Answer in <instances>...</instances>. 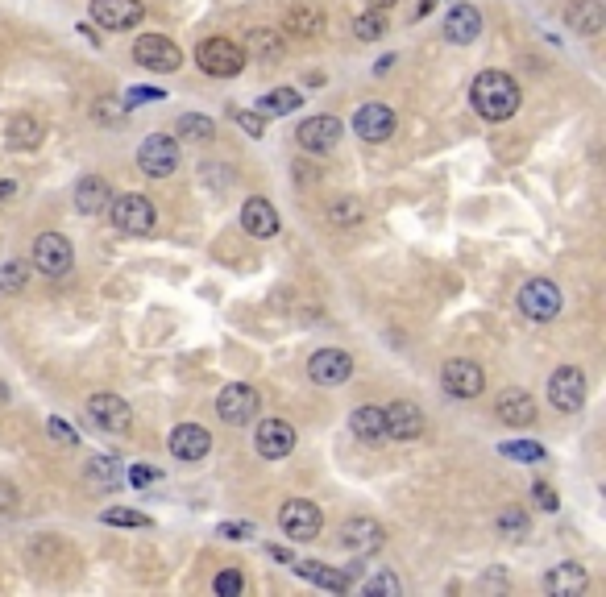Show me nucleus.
Masks as SVG:
<instances>
[{
	"label": "nucleus",
	"mask_w": 606,
	"mask_h": 597,
	"mask_svg": "<svg viewBox=\"0 0 606 597\" xmlns=\"http://www.w3.org/2000/svg\"><path fill=\"white\" fill-rule=\"evenodd\" d=\"M349 374H353V357L341 349H320L308 361V378L316 386H341V382H349Z\"/></svg>",
	"instance_id": "15"
},
{
	"label": "nucleus",
	"mask_w": 606,
	"mask_h": 597,
	"mask_svg": "<svg viewBox=\"0 0 606 597\" xmlns=\"http://www.w3.org/2000/svg\"><path fill=\"white\" fill-rule=\"evenodd\" d=\"M129 104H154V100H167L158 88H129V96H125Z\"/></svg>",
	"instance_id": "47"
},
{
	"label": "nucleus",
	"mask_w": 606,
	"mask_h": 597,
	"mask_svg": "<svg viewBox=\"0 0 606 597\" xmlns=\"http://www.w3.org/2000/svg\"><path fill=\"white\" fill-rule=\"evenodd\" d=\"M391 5H399V0H370V9H391Z\"/></svg>",
	"instance_id": "53"
},
{
	"label": "nucleus",
	"mask_w": 606,
	"mask_h": 597,
	"mask_svg": "<svg viewBox=\"0 0 606 597\" xmlns=\"http://www.w3.org/2000/svg\"><path fill=\"white\" fill-rule=\"evenodd\" d=\"M303 100H299V92L295 88H274V92H266L262 100H258V112L262 117H287V112H295Z\"/></svg>",
	"instance_id": "33"
},
{
	"label": "nucleus",
	"mask_w": 606,
	"mask_h": 597,
	"mask_svg": "<svg viewBox=\"0 0 606 597\" xmlns=\"http://www.w3.org/2000/svg\"><path fill=\"white\" fill-rule=\"evenodd\" d=\"M391 67H395V54H387V59H382V63H378V67H374V71H378V75H387V71H391Z\"/></svg>",
	"instance_id": "51"
},
{
	"label": "nucleus",
	"mask_w": 606,
	"mask_h": 597,
	"mask_svg": "<svg viewBox=\"0 0 606 597\" xmlns=\"http://www.w3.org/2000/svg\"><path fill=\"white\" fill-rule=\"evenodd\" d=\"M565 21H569L573 34L598 38L602 25H606V9H602V0H573V5L565 9Z\"/></svg>",
	"instance_id": "23"
},
{
	"label": "nucleus",
	"mask_w": 606,
	"mask_h": 597,
	"mask_svg": "<svg viewBox=\"0 0 606 597\" xmlns=\"http://www.w3.org/2000/svg\"><path fill=\"white\" fill-rule=\"evenodd\" d=\"M129 481H133V486H150V481H158V473L146 469V465H133V469H129Z\"/></svg>",
	"instance_id": "49"
},
{
	"label": "nucleus",
	"mask_w": 606,
	"mask_h": 597,
	"mask_svg": "<svg viewBox=\"0 0 606 597\" xmlns=\"http://www.w3.org/2000/svg\"><path fill=\"white\" fill-rule=\"evenodd\" d=\"M88 415L100 423L104 432H117V436H125L133 428V411H129V403L121 394H92L88 398Z\"/></svg>",
	"instance_id": "13"
},
{
	"label": "nucleus",
	"mask_w": 606,
	"mask_h": 597,
	"mask_svg": "<svg viewBox=\"0 0 606 597\" xmlns=\"http://www.w3.org/2000/svg\"><path fill=\"white\" fill-rule=\"evenodd\" d=\"M88 473H92V481H100V486H108V490L121 486V461L117 457H96Z\"/></svg>",
	"instance_id": "36"
},
{
	"label": "nucleus",
	"mask_w": 606,
	"mask_h": 597,
	"mask_svg": "<svg viewBox=\"0 0 606 597\" xmlns=\"http://www.w3.org/2000/svg\"><path fill=\"white\" fill-rule=\"evenodd\" d=\"M137 166H142L150 179H167V175H175V166H179V137H171V133H154V137H146L142 150H137Z\"/></svg>",
	"instance_id": "5"
},
{
	"label": "nucleus",
	"mask_w": 606,
	"mask_h": 597,
	"mask_svg": "<svg viewBox=\"0 0 606 597\" xmlns=\"http://www.w3.org/2000/svg\"><path fill=\"white\" fill-rule=\"evenodd\" d=\"M30 262H34L46 278H63V274L71 270V245H67V237L42 233V237L34 241V249H30Z\"/></svg>",
	"instance_id": "12"
},
{
	"label": "nucleus",
	"mask_w": 606,
	"mask_h": 597,
	"mask_svg": "<svg viewBox=\"0 0 606 597\" xmlns=\"http://www.w3.org/2000/svg\"><path fill=\"white\" fill-rule=\"evenodd\" d=\"M212 593H220V597H241V593H245V577L229 568V573H220V577L212 581Z\"/></svg>",
	"instance_id": "40"
},
{
	"label": "nucleus",
	"mask_w": 606,
	"mask_h": 597,
	"mask_svg": "<svg viewBox=\"0 0 606 597\" xmlns=\"http://www.w3.org/2000/svg\"><path fill=\"white\" fill-rule=\"evenodd\" d=\"M291 568H295V577H303L308 585H320V589H328V593H345V589H349V577L337 573V568L320 564V560H303V564L291 560Z\"/></svg>",
	"instance_id": "28"
},
{
	"label": "nucleus",
	"mask_w": 606,
	"mask_h": 597,
	"mask_svg": "<svg viewBox=\"0 0 606 597\" xmlns=\"http://www.w3.org/2000/svg\"><path fill=\"white\" fill-rule=\"evenodd\" d=\"M353 129L362 133L366 141H387L395 133V112L387 104H362L353 117Z\"/></svg>",
	"instance_id": "22"
},
{
	"label": "nucleus",
	"mask_w": 606,
	"mask_h": 597,
	"mask_svg": "<svg viewBox=\"0 0 606 597\" xmlns=\"http://www.w3.org/2000/svg\"><path fill=\"white\" fill-rule=\"evenodd\" d=\"M499 452H503V457H511V461H544V448L532 444V440H511Z\"/></svg>",
	"instance_id": "38"
},
{
	"label": "nucleus",
	"mask_w": 606,
	"mask_h": 597,
	"mask_svg": "<svg viewBox=\"0 0 606 597\" xmlns=\"http://www.w3.org/2000/svg\"><path fill=\"white\" fill-rule=\"evenodd\" d=\"M46 432H50L54 440H59V444H79V436L67 428V423H63L59 415H50V419H46Z\"/></svg>",
	"instance_id": "46"
},
{
	"label": "nucleus",
	"mask_w": 606,
	"mask_h": 597,
	"mask_svg": "<svg viewBox=\"0 0 606 597\" xmlns=\"http://www.w3.org/2000/svg\"><path fill=\"white\" fill-rule=\"evenodd\" d=\"M245 50H250L254 59H262V63H279L283 54H287V42H283L279 30H266V25H258V30L245 34Z\"/></svg>",
	"instance_id": "29"
},
{
	"label": "nucleus",
	"mask_w": 606,
	"mask_h": 597,
	"mask_svg": "<svg viewBox=\"0 0 606 597\" xmlns=\"http://www.w3.org/2000/svg\"><path fill=\"white\" fill-rule=\"evenodd\" d=\"M254 444H258V452L266 461H283L295 448V428L287 419H262L258 432H254Z\"/></svg>",
	"instance_id": "14"
},
{
	"label": "nucleus",
	"mask_w": 606,
	"mask_h": 597,
	"mask_svg": "<svg viewBox=\"0 0 606 597\" xmlns=\"http://www.w3.org/2000/svg\"><path fill=\"white\" fill-rule=\"evenodd\" d=\"M258 407H262V394L254 386H245V382L225 386V390H220V398H216V411H220V419H225V423H250L258 415Z\"/></svg>",
	"instance_id": "9"
},
{
	"label": "nucleus",
	"mask_w": 606,
	"mask_h": 597,
	"mask_svg": "<svg viewBox=\"0 0 606 597\" xmlns=\"http://www.w3.org/2000/svg\"><path fill=\"white\" fill-rule=\"evenodd\" d=\"M13 195H17V183H13V179H5V183H0V199H5V204H9Z\"/></svg>",
	"instance_id": "50"
},
{
	"label": "nucleus",
	"mask_w": 606,
	"mask_h": 597,
	"mask_svg": "<svg viewBox=\"0 0 606 597\" xmlns=\"http://www.w3.org/2000/svg\"><path fill=\"white\" fill-rule=\"evenodd\" d=\"M366 593H387V597H399V593H403V585H399V577H391V573H374V577L366 581Z\"/></svg>",
	"instance_id": "43"
},
{
	"label": "nucleus",
	"mask_w": 606,
	"mask_h": 597,
	"mask_svg": "<svg viewBox=\"0 0 606 597\" xmlns=\"http://www.w3.org/2000/svg\"><path fill=\"white\" fill-rule=\"evenodd\" d=\"M175 133H179L183 141H212V133H216V125H212L208 117H200V112H187V117H179V125H175Z\"/></svg>",
	"instance_id": "34"
},
{
	"label": "nucleus",
	"mask_w": 606,
	"mask_h": 597,
	"mask_svg": "<svg viewBox=\"0 0 606 597\" xmlns=\"http://www.w3.org/2000/svg\"><path fill=\"white\" fill-rule=\"evenodd\" d=\"M196 63L212 79H233V75L245 71V50L229 38H208V42L196 46Z\"/></svg>",
	"instance_id": "2"
},
{
	"label": "nucleus",
	"mask_w": 606,
	"mask_h": 597,
	"mask_svg": "<svg viewBox=\"0 0 606 597\" xmlns=\"http://www.w3.org/2000/svg\"><path fill=\"white\" fill-rule=\"evenodd\" d=\"M341 121L337 117H308L299 129H295V141L308 154H333L337 146H341Z\"/></svg>",
	"instance_id": "10"
},
{
	"label": "nucleus",
	"mask_w": 606,
	"mask_h": 597,
	"mask_svg": "<svg viewBox=\"0 0 606 597\" xmlns=\"http://www.w3.org/2000/svg\"><path fill=\"white\" fill-rule=\"evenodd\" d=\"M241 229L250 237H258V241H270L274 233H279V212H274L270 199H262V195L245 199L241 204Z\"/></svg>",
	"instance_id": "19"
},
{
	"label": "nucleus",
	"mask_w": 606,
	"mask_h": 597,
	"mask_svg": "<svg viewBox=\"0 0 606 597\" xmlns=\"http://www.w3.org/2000/svg\"><path fill=\"white\" fill-rule=\"evenodd\" d=\"M440 386H445L453 398H478L482 386H486V374H482V365L470 361V357H453L445 365V374H440Z\"/></svg>",
	"instance_id": "11"
},
{
	"label": "nucleus",
	"mask_w": 606,
	"mask_h": 597,
	"mask_svg": "<svg viewBox=\"0 0 606 597\" xmlns=\"http://www.w3.org/2000/svg\"><path fill=\"white\" fill-rule=\"evenodd\" d=\"M470 100L486 121H511L519 112V83L507 71H482L470 88Z\"/></svg>",
	"instance_id": "1"
},
{
	"label": "nucleus",
	"mask_w": 606,
	"mask_h": 597,
	"mask_svg": "<svg viewBox=\"0 0 606 597\" xmlns=\"http://www.w3.org/2000/svg\"><path fill=\"white\" fill-rule=\"evenodd\" d=\"M349 432L362 444H382L387 440V411L382 407H357L349 415Z\"/></svg>",
	"instance_id": "26"
},
{
	"label": "nucleus",
	"mask_w": 606,
	"mask_h": 597,
	"mask_svg": "<svg viewBox=\"0 0 606 597\" xmlns=\"http://www.w3.org/2000/svg\"><path fill=\"white\" fill-rule=\"evenodd\" d=\"M108 216H113L117 233H129V237H142V233L154 229V204H150L146 195H137V191L117 195L113 208H108Z\"/></svg>",
	"instance_id": "4"
},
{
	"label": "nucleus",
	"mask_w": 606,
	"mask_h": 597,
	"mask_svg": "<svg viewBox=\"0 0 606 597\" xmlns=\"http://www.w3.org/2000/svg\"><path fill=\"white\" fill-rule=\"evenodd\" d=\"M328 220H333L337 229H353V224H362V220H366L362 199H353V195H337V199H328Z\"/></svg>",
	"instance_id": "32"
},
{
	"label": "nucleus",
	"mask_w": 606,
	"mask_h": 597,
	"mask_svg": "<svg viewBox=\"0 0 606 597\" xmlns=\"http://www.w3.org/2000/svg\"><path fill=\"white\" fill-rule=\"evenodd\" d=\"M100 523H113V527H150V519L142 515V510H125V506H108Z\"/></svg>",
	"instance_id": "37"
},
{
	"label": "nucleus",
	"mask_w": 606,
	"mask_h": 597,
	"mask_svg": "<svg viewBox=\"0 0 606 597\" xmlns=\"http://www.w3.org/2000/svg\"><path fill=\"white\" fill-rule=\"evenodd\" d=\"M341 544L357 556H374L382 544H387V531H382L374 519H349L341 527Z\"/></svg>",
	"instance_id": "20"
},
{
	"label": "nucleus",
	"mask_w": 606,
	"mask_h": 597,
	"mask_svg": "<svg viewBox=\"0 0 606 597\" xmlns=\"http://www.w3.org/2000/svg\"><path fill=\"white\" fill-rule=\"evenodd\" d=\"M519 311L528 320H536V324L553 320L557 311H561V287H557V282H548V278L523 282V287H519Z\"/></svg>",
	"instance_id": "7"
},
{
	"label": "nucleus",
	"mask_w": 606,
	"mask_h": 597,
	"mask_svg": "<svg viewBox=\"0 0 606 597\" xmlns=\"http://www.w3.org/2000/svg\"><path fill=\"white\" fill-rule=\"evenodd\" d=\"M532 498H536V506H540V510H557V506H561L557 490L548 486V481H536V486H532Z\"/></svg>",
	"instance_id": "44"
},
{
	"label": "nucleus",
	"mask_w": 606,
	"mask_h": 597,
	"mask_svg": "<svg viewBox=\"0 0 606 597\" xmlns=\"http://www.w3.org/2000/svg\"><path fill=\"white\" fill-rule=\"evenodd\" d=\"M548 403H553L557 411L573 415L586 407V374L577 365H561L553 378H548Z\"/></svg>",
	"instance_id": "8"
},
{
	"label": "nucleus",
	"mask_w": 606,
	"mask_h": 597,
	"mask_svg": "<svg viewBox=\"0 0 606 597\" xmlns=\"http://www.w3.org/2000/svg\"><path fill=\"white\" fill-rule=\"evenodd\" d=\"M586 585H590L586 568L573 564V560H565V564H557V568H548V573H544V589L553 597H573V593H582Z\"/></svg>",
	"instance_id": "24"
},
{
	"label": "nucleus",
	"mask_w": 606,
	"mask_h": 597,
	"mask_svg": "<svg viewBox=\"0 0 606 597\" xmlns=\"http://www.w3.org/2000/svg\"><path fill=\"white\" fill-rule=\"evenodd\" d=\"M21 287H25V262L0 266V291H21Z\"/></svg>",
	"instance_id": "41"
},
{
	"label": "nucleus",
	"mask_w": 606,
	"mask_h": 597,
	"mask_svg": "<svg viewBox=\"0 0 606 597\" xmlns=\"http://www.w3.org/2000/svg\"><path fill=\"white\" fill-rule=\"evenodd\" d=\"M482 34V13L474 5H457L449 17H445V38L453 46H470L474 38Z\"/></svg>",
	"instance_id": "25"
},
{
	"label": "nucleus",
	"mask_w": 606,
	"mask_h": 597,
	"mask_svg": "<svg viewBox=\"0 0 606 597\" xmlns=\"http://www.w3.org/2000/svg\"><path fill=\"white\" fill-rule=\"evenodd\" d=\"M353 30H357L362 42H378V38H387V17H382V9H370V13L357 17Z\"/></svg>",
	"instance_id": "35"
},
{
	"label": "nucleus",
	"mask_w": 606,
	"mask_h": 597,
	"mask_svg": "<svg viewBox=\"0 0 606 597\" xmlns=\"http://www.w3.org/2000/svg\"><path fill=\"white\" fill-rule=\"evenodd\" d=\"M167 448L179 461H204L208 448H212V436H208V428H200V423H179V428L171 432V440H167Z\"/></svg>",
	"instance_id": "21"
},
{
	"label": "nucleus",
	"mask_w": 606,
	"mask_h": 597,
	"mask_svg": "<svg viewBox=\"0 0 606 597\" xmlns=\"http://www.w3.org/2000/svg\"><path fill=\"white\" fill-rule=\"evenodd\" d=\"M279 527L287 531V539H295V544H308V539H316V535L324 531V515H320L316 502L291 498V502H283V510H279Z\"/></svg>",
	"instance_id": "3"
},
{
	"label": "nucleus",
	"mask_w": 606,
	"mask_h": 597,
	"mask_svg": "<svg viewBox=\"0 0 606 597\" xmlns=\"http://www.w3.org/2000/svg\"><path fill=\"white\" fill-rule=\"evenodd\" d=\"M499 527H503V535H523V531H528V515L515 510V506H507L499 515Z\"/></svg>",
	"instance_id": "42"
},
{
	"label": "nucleus",
	"mask_w": 606,
	"mask_h": 597,
	"mask_svg": "<svg viewBox=\"0 0 606 597\" xmlns=\"http://www.w3.org/2000/svg\"><path fill=\"white\" fill-rule=\"evenodd\" d=\"M387 411V440H420L424 436V411L416 407V403H407V398H399V403H391V407H382Z\"/></svg>",
	"instance_id": "16"
},
{
	"label": "nucleus",
	"mask_w": 606,
	"mask_h": 597,
	"mask_svg": "<svg viewBox=\"0 0 606 597\" xmlns=\"http://www.w3.org/2000/svg\"><path fill=\"white\" fill-rule=\"evenodd\" d=\"M287 34H295V38H320L324 34V13L316 5H295L287 13Z\"/></svg>",
	"instance_id": "31"
},
{
	"label": "nucleus",
	"mask_w": 606,
	"mask_h": 597,
	"mask_svg": "<svg viewBox=\"0 0 606 597\" xmlns=\"http://www.w3.org/2000/svg\"><path fill=\"white\" fill-rule=\"evenodd\" d=\"M220 535H225V539H250L254 527L250 523H220Z\"/></svg>",
	"instance_id": "48"
},
{
	"label": "nucleus",
	"mask_w": 606,
	"mask_h": 597,
	"mask_svg": "<svg viewBox=\"0 0 606 597\" xmlns=\"http://www.w3.org/2000/svg\"><path fill=\"white\" fill-rule=\"evenodd\" d=\"M108 183L104 179H96V175H88V179H79L75 183V208L84 212V216H96V212H104L108 208Z\"/></svg>",
	"instance_id": "30"
},
{
	"label": "nucleus",
	"mask_w": 606,
	"mask_h": 597,
	"mask_svg": "<svg viewBox=\"0 0 606 597\" xmlns=\"http://www.w3.org/2000/svg\"><path fill=\"white\" fill-rule=\"evenodd\" d=\"M494 415H499L507 428H528V423H536V398L528 390H503L499 398H494Z\"/></svg>",
	"instance_id": "17"
},
{
	"label": "nucleus",
	"mask_w": 606,
	"mask_h": 597,
	"mask_svg": "<svg viewBox=\"0 0 606 597\" xmlns=\"http://www.w3.org/2000/svg\"><path fill=\"white\" fill-rule=\"evenodd\" d=\"M270 556H274V560H283V564H291V552H287V548H270Z\"/></svg>",
	"instance_id": "52"
},
{
	"label": "nucleus",
	"mask_w": 606,
	"mask_h": 597,
	"mask_svg": "<svg viewBox=\"0 0 606 597\" xmlns=\"http://www.w3.org/2000/svg\"><path fill=\"white\" fill-rule=\"evenodd\" d=\"M92 21L104 30H133L142 21V0H92Z\"/></svg>",
	"instance_id": "18"
},
{
	"label": "nucleus",
	"mask_w": 606,
	"mask_h": 597,
	"mask_svg": "<svg viewBox=\"0 0 606 597\" xmlns=\"http://www.w3.org/2000/svg\"><path fill=\"white\" fill-rule=\"evenodd\" d=\"M21 515V494L13 481H0V519H17Z\"/></svg>",
	"instance_id": "39"
},
{
	"label": "nucleus",
	"mask_w": 606,
	"mask_h": 597,
	"mask_svg": "<svg viewBox=\"0 0 606 597\" xmlns=\"http://www.w3.org/2000/svg\"><path fill=\"white\" fill-rule=\"evenodd\" d=\"M237 125L250 133V137H262V133H266V117H262V112H241V108H237Z\"/></svg>",
	"instance_id": "45"
},
{
	"label": "nucleus",
	"mask_w": 606,
	"mask_h": 597,
	"mask_svg": "<svg viewBox=\"0 0 606 597\" xmlns=\"http://www.w3.org/2000/svg\"><path fill=\"white\" fill-rule=\"evenodd\" d=\"M133 59L142 63L146 71H158V75H171L183 67V50L171 42V38H162V34H142L133 42Z\"/></svg>",
	"instance_id": "6"
},
{
	"label": "nucleus",
	"mask_w": 606,
	"mask_h": 597,
	"mask_svg": "<svg viewBox=\"0 0 606 597\" xmlns=\"http://www.w3.org/2000/svg\"><path fill=\"white\" fill-rule=\"evenodd\" d=\"M42 137H46V129H42L34 117H9V125H5V146L17 150V154L38 150Z\"/></svg>",
	"instance_id": "27"
}]
</instances>
